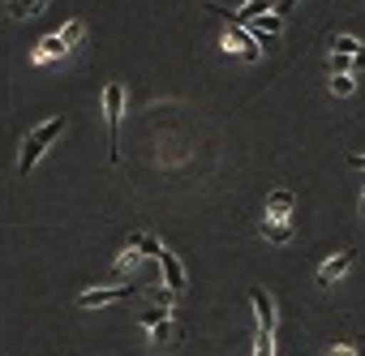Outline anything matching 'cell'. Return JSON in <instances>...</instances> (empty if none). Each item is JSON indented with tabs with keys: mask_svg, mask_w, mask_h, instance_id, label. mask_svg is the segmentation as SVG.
<instances>
[{
	"mask_svg": "<svg viewBox=\"0 0 365 356\" xmlns=\"http://www.w3.org/2000/svg\"><path fill=\"white\" fill-rule=\"evenodd\" d=\"M61 133H65V116H52L48 125H39V129H35V133L26 137V146H22V159H18V172L26 176V172H31V167L39 163V155H43V150H48V146H52V142H56Z\"/></svg>",
	"mask_w": 365,
	"mask_h": 356,
	"instance_id": "1",
	"label": "cell"
},
{
	"mask_svg": "<svg viewBox=\"0 0 365 356\" xmlns=\"http://www.w3.org/2000/svg\"><path fill=\"white\" fill-rule=\"evenodd\" d=\"M103 112H108V159L116 163L120 159V137L116 133H120V112H125V90L116 82L103 90Z\"/></svg>",
	"mask_w": 365,
	"mask_h": 356,
	"instance_id": "2",
	"label": "cell"
},
{
	"mask_svg": "<svg viewBox=\"0 0 365 356\" xmlns=\"http://www.w3.org/2000/svg\"><path fill=\"white\" fill-rule=\"evenodd\" d=\"M138 288H95V292H82L78 305L82 309H99V305H116V300H133Z\"/></svg>",
	"mask_w": 365,
	"mask_h": 356,
	"instance_id": "3",
	"label": "cell"
},
{
	"mask_svg": "<svg viewBox=\"0 0 365 356\" xmlns=\"http://www.w3.org/2000/svg\"><path fill=\"white\" fill-rule=\"evenodd\" d=\"M224 48H228V52H237V56H245V61H258V56H262L258 39H254L245 26H232V31H228V39H224Z\"/></svg>",
	"mask_w": 365,
	"mask_h": 356,
	"instance_id": "4",
	"label": "cell"
},
{
	"mask_svg": "<svg viewBox=\"0 0 365 356\" xmlns=\"http://www.w3.org/2000/svg\"><path fill=\"white\" fill-rule=\"evenodd\" d=\"M250 305H254V318H258V330H271L275 335V305L262 288H250Z\"/></svg>",
	"mask_w": 365,
	"mask_h": 356,
	"instance_id": "5",
	"label": "cell"
},
{
	"mask_svg": "<svg viewBox=\"0 0 365 356\" xmlns=\"http://www.w3.org/2000/svg\"><path fill=\"white\" fill-rule=\"evenodd\" d=\"M292 206H297L292 189H275V194L267 198V219H288V215H292Z\"/></svg>",
	"mask_w": 365,
	"mask_h": 356,
	"instance_id": "6",
	"label": "cell"
},
{
	"mask_svg": "<svg viewBox=\"0 0 365 356\" xmlns=\"http://www.w3.org/2000/svg\"><path fill=\"white\" fill-rule=\"evenodd\" d=\"M348 266H352V249H344V253H335L331 262H322V266H318V283H331V279L348 275Z\"/></svg>",
	"mask_w": 365,
	"mask_h": 356,
	"instance_id": "7",
	"label": "cell"
},
{
	"mask_svg": "<svg viewBox=\"0 0 365 356\" xmlns=\"http://www.w3.org/2000/svg\"><path fill=\"white\" fill-rule=\"evenodd\" d=\"M159 266H163V279H168V288H172V292L185 288V266L176 262V253H168V249H163V253H159Z\"/></svg>",
	"mask_w": 365,
	"mask_h": 356,
	"instance_id": "8",
	"label": "cell"
},
{
	"mask_svg": "<svg viewBox=\"0 0 365 356\" xmlns=\"http://www.w3.org/2000/svg\"><path fill=\"white\" fill-rule=\"evenodd\" d=\"M250 26V35L254 39H275L279 31H284V18L279 14H271V18H254V22H245Z\"/></svg>",
	"mask_w": 365,
	"mask_h": 356,
	"instance_id": "9",
	"label": "cell"
},
{
	"mask_svg": "<svg viewBox=\"0 0 365 356\" xmlns=\"http://www.w3.org/2000/svg\"><path fill=\"white\" fill-rule=\"evenodd\" d=\"M262 236L275 241V245H288L292 241V224L288 219H262Z\"/></svg>",
	"mask_w": 365,
	"mask_h": 356,
	"instance_id": "10",
	"label": "cell"
},
{
	"mask_svg": "<svg viewBox=\"0 0 365 356\" xmlns=\"http://www.w3.org/2000/svg\"><path fill=\"white\" fill-rule=\"evenodd\" d=\"M65 52H69V48H65V39H61V35H48V39L35 48V61L43 65V61H56V56H65Z\"/></svg>",
	"mask_w": 365,
	"mask_h": 356,
	"instance_id": "11",
	"label": "cell"
},
{
	"mask_svg": "<svg viewBox=\"0 0 365 356\" xmlns=\"http://www.w3.org/2000/svg\"><path fill=\"white\" fill-rule=\"evenodd\" d=\"M356 48H361V43H356L352 35H335V39H331V56H356Z\"/></svg>",
	"mask_w": 365,
	"mask_h": 356,
	"instance_id": "12",
	"label": "cell"
},
{
	"mask_svg": "<svg viewBox=\"0 0 365 356\" xmlns=\"http://www.w3.org/2000/svg\"><path fill=\"white\" fill-rule=\"evenodd\" d=\"M82 35H86V22H65V31H61V39H65V48H73V43H82Z\"/></svg>",
	"mask_w": 365,
	"mask_h": 356,
	"instance_id": "13",
	"label": "cell"
},
{
	"mask_svg": "<svg viewBox=\"0 0 365 356\" xmlns=\"http://www.w3.org/2000/svg\"><path fill=\"white\" fill-rule=\"evenodd\" d=\"M258 14H267V0H250L245 9H237V26H245V22H254Z\"/></svg>",
	"mask_w": 365,
	"mask_h": 356,
	"instance_id": "14",
	"label": "cell"
},
{
	"mask_svg": "<svg viewBox=\"0 0 365 356\" xmlns=\"http://www.w3.org/2000/svg\"><path fill=\"white\" fill-rule=\"evenodd\" d=\"M352 86H356L352 73H331V90H335V95H352Z\"/></svg>",
	"mask_w": 365,
	"mask_h": 356,
	"instance_id": "15",
	"label": "cell"
},
{
	"mask_svg": "<svg viewBox=\"0 0 365 356\" xmlns=\"http://www.w3.org/2000/svg\"><path fill=\"white\" fill-rule=\"evenodd\" d=\"M254 356H275V339H271V330H258V343H254Z\"/></svg>",
	"mask_w": 365,
	"mask_h": 356,
	"instance_id": "16",
	"label": "cell"
},
{
	"mask_svg": "<svg viewBox=\"0 0 365 356\" xmlns=\"http://www.w3.org/2000/svg\"><path fill=\"white\" fill-rule=\"evenodd\" d=\"M39 5H43V0H9V14H14V18H26V14L39 9Z\"/></svg>",
	"mask_w": 365,
	"mask_h": 356,
	"instance_id": "17",
	"label": "cell"
},
{
	"mask_svg": "<svg viewBox=\"0 0 365 356\" xmlns=\"http://www.w3.org/2000/svg\"><path fill=\"white\" fill-rule=\"evenodd\" d=\"M150 335H155V339H159V343H163V339H172V318H168V313H163V318H159V322H155V326H150Z\"/></svg>",
	"mask_w": 365,
	"mask_h": 356,
	"instance_id": "18",
	"label": "cell"
},
{
	"mask_svg": "<svg viewBox=\"0 0 365 356\" xmlns=\"http://www.w3.org/2000/svg\"><path fill=\"white\" fill-rule=\"evenodd\" d=\"M138 258H142V253H138V249H129V245H125V253H120V258H116V266H120V271H129V266H138Z\"/></svg>",
	"mask_w": 365,
	"mask_h": 356,
	"instance_id": "19",
	"label": "cell"
},
{
	"mask_svg": "<svg viewBox=\"0 0 365 356\" xmlns=\"http://www.w3.org/2000/svg\"><path fill=\"white\" fill-rule=\"evenodd\" d=\"M163 313H168V309H159V305H155V309H146V313H142V318H138V322H142V326H155V322H159V318H163Z\"/></svg>",
	"mask_w": 365,
	"mask_h": 356,
	"instance_id": "20",
	"label": "cell"
},
{
	"mask_svg": "<svg viewBox=\"0 0 365 356\" xmlns=\"http://www.w3.org/2000/svg\"><path fill=\"white\" fill-rule=\"evenodd\" d=\"M331 356H356V347H348V343H339V347H331Z\"/></svg>",
	"mask_w": 365,
	"mask_h": 356,
	"instance_id": "21",
	"label": "cell"
},
{
	"mask_svg": "<svg viewBox=\"0 0 365 356\" xmlns=\"http://www.w3.org/2000/svg\"><path fill=\"white\" fill-rule=\"evenodd\" d=\"M352 69H365V48H356V56H352Z\"/></svg>",
	"mask_w": 365,
	"mask_h": 356,
	"instance_id": "22",
	"label": "cell"
},
{
	"mask_svg": "<svg viewBox=\"0 0 365 356\" xmlns=\"http://www.w3.org/2000/svg\"><path fill=\"white\" fill-rule=\"evenodd\" d=\"M348 163H352V167H365V155H352Z\"/></svg>",
	"mask_w": 365,
	"mask_h": 356,
	"instance_id": "23",
	"label": "cell"
},
{
	"mask_svg": "<svg viewBox=\"0 0 365 356\" xmlns=\"http://www.w3.org/2000/svg\"><path fill=\"white\" fill-rule=\"evenodd\" d=\"M292 5H297V0H284V14H288V9H292Z\"/></svg>",
	"mask_w": 365,
	"mask_h": 356,
	"instance_id": "24",
	"label": "cell"
},
{
	"mask_svg": "<svg viewBox=\"0 0 365 356\" xmlns=\"http://www.w3.org/2000/svg\"><path fill=\"white\" fill-rule=\"evenodd\" d=\"M361 215H365V189H361Z\"/></svg>",
	"mask_w": 365,
	"mask_h": 356,
	"instance_id": "25",
	"label": "cell"
}]
</instances>
